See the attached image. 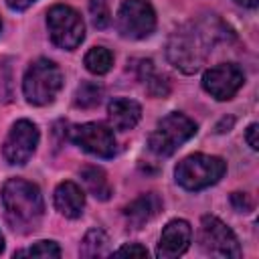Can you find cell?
<instances>
[{
    "label": "cell",
    "mask_w": 259,
    "mask_h": 259,
    "mask_svg": "<svg viewBox=\"0 0 259 259\" xmlns=\"http://www.w3.org/2000/svg\"><path fill=\"white\" fill-rule=\"evenodd\" d=\"M115 24L125 38H146L156 28V12L146 0H123L119 4Z\"/></svg>",
    "instance_id": "obj_7"
},
{
    "label": "cell",
    "mask_w": 259,
    "mask_h": 259,
    "mask_svg": "<svg viewBox=\"0 0 259 259\" xmlns=\"http://www.w3.org/2000/svg\"><path fill=\"white\" fill-rule=\"evenodd\" d=\"M89 14H91V20L97 28H105L111 20L107 0H89Z\"/></svg>",
    "instance_id": "obj_21"
},
{
    "label": "cell",
    "mask_w": 259,
    "mask_h": 259,
    "mask_svg": "<svg viewBox=\"0 0 259 259\" xmlns=\"http://www.w3.org/2000/svg\"><path fill=\"white\" fill-rule=\"evenodd\" d=\"M190 239H192L190 225L184 219H174V221H170L162 229L156 255L158 257H164V259L178 257V255H182L190 247Z\"/></svg>",
    "instance_id": "obj_12"
},
{
    "label": "cell",
    "mask_w": 259,
    "mask_h": 259,
    "mask_svg": "<svg viewBox=\"0 0 259 259\" xmlns=\"http://www.w3.org/2000/svg\"><path fill=\"white\" fill-rule=\"evenodd\" d=\"M146 87H148V93L152 97H166L170 93V83L166 77L158 75V73H152L150 77H146Z\"/></svg>",
    "instance_id": "obj_22"
},
{
    "label": "cell",
    "mask_w": 259,
    "mask_h": 259,
    "mask_svg": "<svg viewBox=\"0 0 259 259\" xmlns=\"http://www.w3.org/2000/svg\"><path fill=\"white\" fill-rule=\"evenodd\" d=\"M2 204L6 221L16 233L28 235L38 229L45 214V202L36 184L22 178L6 180L2 186Z\"/></svg>",
    "instance_id": "obj_2"
},
{
    "label": "cell",
    "mask_w": 259,
    "mask_h": 259,
    "mask_svg": "<svg viewBox=\"0 0 259 259\" xmlns=\"http://www.w3.org/2000/svg\"><path fill=\"white\" fill-rule=\"evenodd\" d=\"M194 134H196V123L184 113L172 111L158 121L156 130L150 136L148 146L156 156H172Z\"/></svg>",
    "instance_id": "obj_5"
},
{
    "label": "cell",
    "mask_w": 259,
    "mask_h": 259,
    "mask_svg": "<svg viewBox=\"0 0 259 259\" xmlns=\"http://www.w3.org/2000/svg\"><path fill=\"white\" fill-rule=\"evenodd\" d=\"M200 247L212 257H239L241 247L235 233L217 217H202L200 221Z\"/></svg>",
    "instance_id": "obj_8"
},
{
    "label": "cell",
    "mask_w": 259,
    "mask_h": 259,
    "mask_svg": "<svg viewBox=\"0 0 259 259\" xmlns=\"http://www.w3.org/2000/svg\"><path fill=\"white\" fill-rule=\"evenodd\" d=\"M32 2H36V0H6L10 10H26Z\"/></svg>",
    "instance_id": "obj_26"
},
{
    "label": "cell",
    "mask_w": 259,
    "mask_h": 259,
    "mask_svg": "<svg viewBox=\"0 0 259 259\" xmlns=\"http://www.w3.org/2000/svg\"><path fill=\"white\" fill-rule=\"evenodd\" d=\"M231 204L235 206L237 212H249L253 208V202L245 192H233L231 194Z\"/></svg>",
    "instance_id": "obj_23"
},
{
    "label": "cell",
    "mask_w": 259,
    "mask_h": 259,
    "mask_svg": "<svg viewBox=\"0 0 259 259\" xmlns=\"http://www.w3.org/2000/svg\"><path fill=\"white\" fill-rule=\"evenodd\" d=\"M107 113H109V121L115 130L119 132H127L132 130L140 117H142V107L140 103H136L134 99H125V97H117L107 105Z\"/></svg>",
    "instance_id": "obj_15"
},
{
    "label": "cell",
    "mask_w": 259,
    "mask_h": 259,
    "mask_svg": "<svg viewBox=\"0 0 259 259\" xmlns=\"http://www.w3.org/2000/svg\"><path fill=\"white\" fill-rule=\"evenodd\" d=\"M81 257H103L109 253V239L101 229H91L85 233L81 247H79Z\"/></svg>",
    "instance_id": "obj_17"
},
{
    "label": "cell",
    "mask_w": 259,
    "mask_h": 259,
    "mask_svg": "<svg viewBox=\"0 0 259 259\" xmlns=\"http://www.w3.org/2000/svg\"><path fill=\"white\" fill-rule=\"evenodd\" d=\"M235 2H237V4H241V6H247V8H255L259 0H235Z\"/></svg>",
    "instance_id": "obj_28"
},
{
    "label": "cell",
    "mask_w": 259,
    "mask_h": 259,
    "mask_svg": "<svg viewBox=\"0 0 259 259\" xmlns=\"http://www.w3.org/2000/svg\"><path fill=\"white\" fill-rule=\"evenodd\" d=\"M63 87V73L61 69L49 61L38 59L34 61L22 79V93L28 103L32 105H49L55 101L57 93Z\"/></svg>",
    "instance_id": "obj_3"
},
{
    "label": "cell",
    "mask_w": 259,
    "mask_h": 259,
    "mask_svg": "<svg viewBox=\"0 0 259 259\" xmlns=\"http://www.w3.org/2000/svg\"><path fill=\"white\" fill-rule=\"evenodd\" d=\"M243 81H245V75H243L241 67L235 63H221L217 67H210L202 75L204 91L210 93V97H214L219 101L231 99L243 87Z\"/></svg>",
    "instance_id": "obj_11"
},
{
    "label": "cell",
    "mask_w": 259,
    "mask_h": 259,
    "mask_svg": "<svg viewBox=\"0 0 259 259\" xmlns=\"http://www.w3.org/2000/svg\"><path fill=\"white\" fill-rule=\"evenodd\" d=\"M113 255H130V257H148V249L146 247H142V245H138V243H127V245H123V247H119V249H115L113 251Z\"/></svg>",
    "instance_id": "obj_24"
},
{
    "label": "cell",
    "mask_w": 259,
    "mask_h": 259,
    "mask_svg": "<svg viewBox=\"0 0 259 259\" xmlns=\"http://www.w3.org/2000/svg\"><path fill=\"white\" fill-rule=\"evenodd\" d=\"M47 26L51 40L67 51H73L85 38V24L77 10L67 4H55L47 12Z\"/></svg>",
    "instance_id": "obj_6"
},
{
    "label": "cell",
    "mask_w": 259,
    "mask_h": 259,
    "mask_svg": "<svg viewBox=\"0 0 259 259\" xmlns=\"http://www.w3.org/2000/svg\"><path fill=\"white\" fill-rule=\"evenodd\" d=\"M36 144H38V127L28 119H18L10 127V132L4 140L2 154L8 164L22 166L34 154Z\"/></svg>",
    "instance_id": "obj_9"
},
{
    "label": "cell",
    "mask_w": 259,
    "mask_h": 259,
    "mask_svg": "<svg viewBox=\"0 0 259 259\" xmlns=\"http://www.w3.org/2000/svg\"><path fill=\"white\" fill-rule=\"evenodd\" d=\"M4 251V237H2V233H0V253Z\"/></svg>",
    "instance_id": "obj_29"
},
{
    "label": "cell",
    "mask_w": 259,
    "mask_h": 259,
    "mask_svg": "<svg viewBox=\"0 0 259 259\" xmlns=\"http://www.w3.org/2000/svg\"><path fill=\"white\" fill-rule=\"evenodd\" d=\"M71 142H75L87 154L97 158H111L115 154V138L113 132L103 123H81L69 130Z\"/></svg>",
    "instance_id": "obj_10"
},
{
    "label": "cell",
    "mask_w": 259,
    "mask_h": 259,
    "mask_svg": "<svg viewBox=\"0 0 259 259\" xmlns=\"http://www.w3.org/2000/svg\"><path fill=\"white\" fill-rule=\"evenodd\" d=\"M219 22L212 18L190 20L178 26L168 38V61L182 73H196L210 55L212 45L219 38Z\"/></svg>",
    "instance_id": "obj_1"
},
{
    "label": "cell",
    "mask_w": 259,
    "mask_h": 259,
    "mask_svg": "<svg viewBox=\"0 0 259 259\" xmlns=\"http://www.w3.org/2000/svg\"><path fill=\"white\" fill-rule=\"evenodd\" d=\"M0 28H2V22H0Z\"/></svg>",
    "instance_id": "obj_30"
},
{
    "label": "cell",
    "mask_w": 259,
    "mask_h": 259,
    "mask_svg": "<svg viewBox=\"0 0 259 259\" xmlns=\"http://www.w3.org/2000/svg\"><path fill=\"white\" fill-rule=\"evenodd\" d=\"M103 97V87L95 81H85L77 87V93H75V103L83 109H91L95 105H99Z\"/></svg>",
    "instance_id": "obj_19"
},
{
    "label": "cell",
    "mask_w": 259,
    "mask_h": 259,
    "mask_svg": "<svg viewBox=\"0 0 259 259\" xmlns=\"http://www.w3.org/2000/svg\"><path fill=\"white\" fill-rule=\"evenodd\" d=\"M81 180L89 194H93L97 200H107L111 196V184L105 176V172L97 166H85L81 170Z\"/></svg>",
    "instance_id": "obj_16"
},
{
    "label": "cell",
    "mask_w": 259,
    "mask_h": 259,
    "mask_svg": "<svg viewBox=\"0 0 259 259\" xmlns=\"http://www.w3.org/2000/svg\"><path fill=\"white\" fill-rule=\"evenodd\" d=\"M257 134H259V125H257V123H251V125L247 127V134H245V140H247V144L251 146V150H259Z\"/></svg>",
    "instance_id": "obj_25"
},
{
    "label": "cell",
    "mask_w": 259,
    "mask_h": 259,
    "mask_svg": "<svg viewBox=\"0 0 259 259\" xmlns=\"http://www.w3.org/2000/svg\"><path fill=\"white\" fill-rule=\"evenodd\" d=\"M233 121H235L233 117H225V119L217 125V132H229V130H231V125H233Z\"/></svg>",
    "instance_id": "obj_27"
},
{
    "label": "cell",
    "mask_w": 259,
    "mask_h": 259,
    "mask_svg": "<svg viewBox=\"0 0 259 259\" xmlns=\"http://www.w3.org/2000/svg\"><path fill=\"white\" fill-rule=\"evenodd\" d=\"M227 170V164L219 156L206 154H192L178 162L174 176L176 182L186 190H202L210 184H217Z\"/></svg>",
    "instance_id": "obj_4"
},
{
    "label": "cell",
    "mask_w": 259,
    "mask_h": 259,
    "mask_svg": "<svg viewBox=\"0 0 259 259\" xmlns=\"http://www.w3.org/2000/svg\"><path fill=\"white\" fill-rule=\"evenodd\" d=\"M162 210V200L156 192H148V194H142L138 196L136 200H132L125 208H123V214H125V221H127V227L130 229H142L146 223H150L158 212Z\"/></svg>",
    "instance_id": "obj_13"
},
{
    "label": "cell",
    "mask_w": 259,
    "mask_h": 259,
    "mask_svg": "<svg viewBox=\"0 0 259 259\" xmlns=\"http://www.w3.org/2000/svg\"><path fill=\"white\" fill-rule=\"evenodd\" d=\"M113 65V55L105 47H93L85 55V67L93 75H105Z\"/></svg>",
    "instance_id": "obj_18"
},
{
    "label": "cell",
    "mask_w": 259,
    "mask_h": 259,
    "mask_svg": "<svg viewBox=\"0 0 259 259\" xmlns=\"http://www.w3.org/2000/svg\"><path fill=\"white\" fill-rule=\"evenodd\" d=\"M18 255H30V257H49V259H57L61 257V249L55 241H38L34 243L28 251H22Z\"/></svg>",
    "instance_id": "obj_20"
},
{
    "label": "cell",
    "mask_w": 259,
    "mask_h": 259,
    "mask_svg": "<svg viewBox=\"0 0 259 259\" xmlns=\"http://www.w3.org/2000/svg\"><path fill=\"white\" fill-rule=\"evenodd\" d=\"M83 206H85V194L75 182L65 180L57 186V190H55V208L63 217L79 219L81 212H83Z\"/></svg>",
    "instance_id": "obj_14"
}]
</instances>
